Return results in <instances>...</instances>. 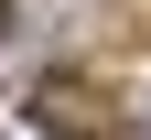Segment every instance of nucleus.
Instances as JSON below:
<instances>
[{"label":"nucleus","mask_w":151,"mask_h":140,"mask_svg":"<svg viewBox=\"0 0 151 140\" xmlns=\"http://www.w3.org/2000/svg\"><path fill=\"white\" fill-rule=\"evenodd\" d=\"M32 108H43L54 140H97V108H86V86H76V75H43V97H32Z\"/></svg>","instance_id":"obj_1"},{"label":"nucleus","mask_w":151,"mask_h":140,"mask_svg":"<svg viewBox=\"0 0 151 140\" xmlns=\"http://www.w3.org/2000/svg\"><path fill=\"white\" fill-rule=\"evenodd\" d=\"M0 32H11V0H0Z\"/></svg>","instance_id":"obj_2"}]
</instances>
